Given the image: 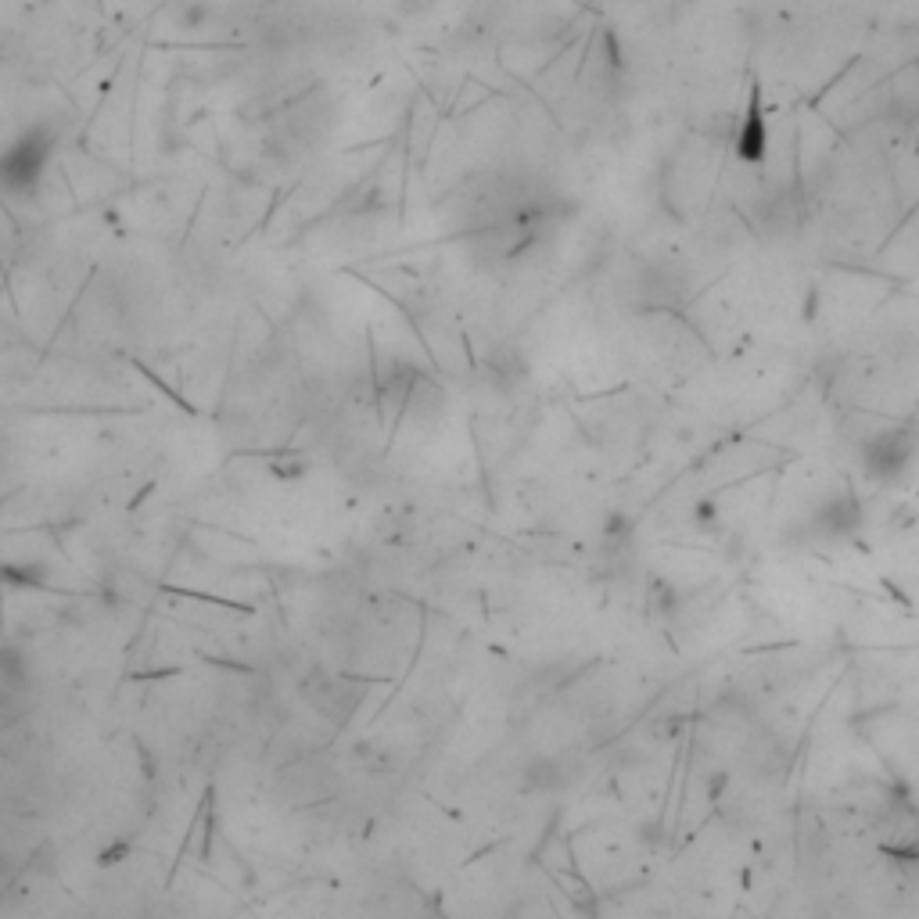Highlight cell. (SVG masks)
I'll list each match as a JSON object with an SVG mask.
<instances>
[{
	"instance_id": "obj_2",
	"label": "cell",
	"mask_w": 919,
	"mask_h": 919,
	"mask_svg": "<svg viewBox=\"0 0 919 919\" xmlns=\"http://www.w3.org/2000/svg\"><path fill=\"white\" fill-rule=\"evenodd\" d=\"M916 456V435L912 431H880L866 442L862 449V460H866V471L880 482H891L905 467L912 464Z\"/></svg>"
},
{
	"instance_id": "obj_1",
	"label": "cell",
	"mask_w": 919,
	"mask_h": 919,
	"mask_svg": "<svg viewBox=\"0 0 919 919\" xmlns=\"http://www.w3.org/2000/svg\"><path fill=\"white\" fill-rule=\"evenodd\" d=\"M51 155V141L44 130H29L0 155V187L11 194H26L40 184Z\"/></svg>"
},
{
	"instance_id": "obj_3",
	"label": "cell",
	"mask_w": 919,
	"mask_h": 919,
	"mask_svg": "<svg viewBox=\"0 0 919 919\" xmlns=\"http://www.w3.org/2000/svg\"><path fill=\"white\" fill-rule=\"evenodd\" d=\"M736 155H740V162H747V166H758V162H765V155H769V123H765V115L758 112V105L747 108V115L740 119V130H736Z\"/></svg>"
}]
</instances>
